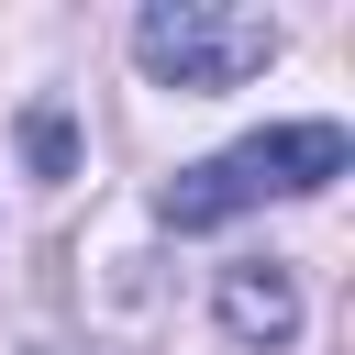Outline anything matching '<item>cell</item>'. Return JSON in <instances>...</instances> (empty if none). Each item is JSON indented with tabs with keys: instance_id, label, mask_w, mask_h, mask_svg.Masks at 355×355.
Wrapping results in <instances>:
<instances>
[{
	"instance_id": "cell-3",
	"label": "cell",
	"mask_w": 355,
	"mask_h": 355,
	"mask_svg": "<svg viewBox=\"0 0 355 355\" xmlns=\"http://www.w3.org/2000/svg\"><path fill=\"white\" fill-rule=\"evenodd\" d=\"M222 333L244 355H288L300 344V288L288 266H222Z\"/></svg>"
},
{
	"instance_id": "cell-2",
	"label": "cell",
	"mask_w": 355,
	"mask_h": 355,
	"mask_svg": "<svg viewBox=\"0 0 355 355\" xmlns=\"http://www.w3.org/2000/svg\"><path fill=\"white\" fill-rule=\"evenodd\" d=\"M277 11H244V0H144L133 11V67L155 78V89H189V100H211V89H244L255 67H277Z\"/></svg>"
},
{
	"instance_id": "cell-1",
	"label": "cell",
	"mask_w": 355,
	"mask_h": 355,
	"mask_svg": "<svg viewBox=\"0 0 355 355\" xmlns=\"http://www.w3.org/2000/svg\"><path fill=\"white\" fill-rule=\"evenodd\" d=\"M344 166H355V133H344V122H266V133L178 166V178L155 189V222H166V233H211V222H244V211H266V200H311V189H333Z\"/></svg>"
}]
</instances>
